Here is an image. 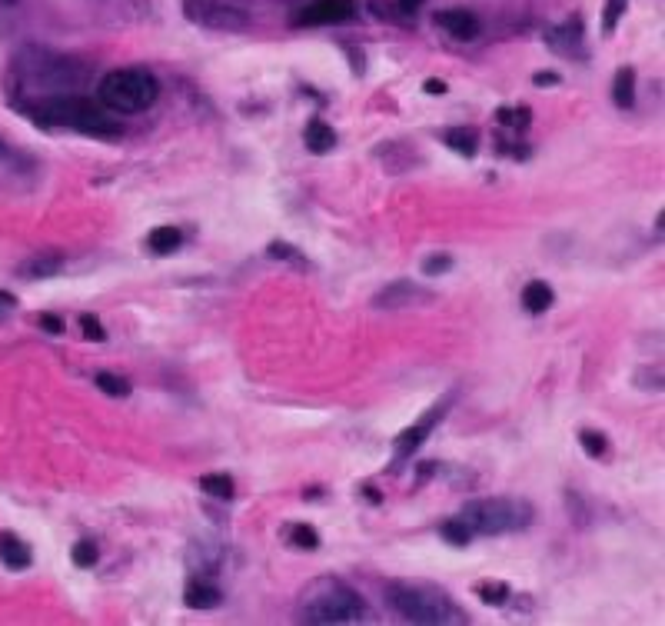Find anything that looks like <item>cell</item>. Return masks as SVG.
I'll return each instance as SVG.
<instances>
[{
    "label": "cell",
    "instance_id": "obj_16",
    "mask_svg": "<svg viewBox=\"0 0 665 626\" xmlns=\"http://www.w3.org/2000/svg\"><path fill=\"white\" fill-rule=\"evenodd\" d=\"M306 147H310L313 154H330L336 147L333 127L323 124V120H310V124H306Z\"/></svg>",
    "mask_w": 665,
    "mask_h": 626
},
{
    "label": "cell",
    "instance_id": "obj_10",
    "mask_svg": "<svg viewBox=\"0 0 665 626\" xmlns=\"http://www.w3.org/2000/svg\"><path fill=\"white\" fill-rule=\"evenodd\" d=\"M446 407H449V400L443 403V407H433L423 420L413 423V427H409V430L399 433V440H396V463H399V460H406V457H413V453H416L419 447H423V440L429 437V433H433L436 423L443 420Z\"/></svg>",
    "mask_w": 665,
    "mask_h": 626
},
{
    "label": "cell",
    "instance_id": "obj_37",
    "mask_svg": "<svg viewBox=\"0 0 665 626\" xmlns=\"http://www.w3.org/2000/svg\"><path fill=\"white\" fill-rule=\"evenodd\" d=\"M419 4H423V0H403V10H416Z\"/></svg>",
    "mask_w": 665,
    "mask_h": 626
},
{
    "label": "cell",
    "instance_id": "obj_1",
    "mask_svg": "<svg viewBox=\"0 0 665 626\" xmlns=\"http://www.w3.org/2000/svg\"><path fill=\"white\" fill-rule=\"evenodd\" d=\"M300 620L303 623H360L366 620V603L353 587H346L336 577H320L303 590L300 597Z\"/></svg>",
    "mask_w": 665,
    "mask_h": 626
},
{
    "label": "cell",
    "instance_id": "obj_34",
    "mask_svg": "<svg viewBox=\"0 0 665 626\" xmlns=\"http://www.w3.org/2000/svg\"><path fill=\"white\" fill-rule=\"evenodd\" d=\"M532 84H536V87H546V84H559V77H556V74H536V77H532Z\"/></svg>",
    "mask_w": 665,
    "mask_h": 626
},
{
    "label": "cell",
    "instance_id": "obj_31",
    "mask_svg": "<svg viewBox=\"0 0 665 626\" xmlns=\"http://www.w3.org/2000/svg\"><path fill=\"white\" fill-rule=\"evenodd\" d=\"M80 330H84V337L87 340H107V333H104V327H100V320L97 317H90V313H84V317H80Z\"/></svg>",
    "mask_w": 665,
    "mask_h": 626
},
{
    "label": "cell",
    "instance_id": "obj_8",
    "mask_svg": "<svg viewBox=\"0 0 665 626\" xmlns=\"http://www.w3.org/2000/svg\"><path fill=\"white\" fill-rule=\"evenodd\" d=\"M356 14V0H313L296 14L300 27H326V24H343Z\"/></svg>",
    "mask_w": 665,
    "mask_h": 626
},
{
    "label": "cell",
    "instance_id": "obj_19",
    "mask_svg": "<svg viewBox=\"0 0 665 626\" xmlns=\"http://www.w3.org/2000/svg\"><path fill=\"white\" fill-rule=\"evenodd\" d=\"M523 307L529 313H546L552 307V287L542 284V280H532L523 290Z\"/></svg>",
    "mask_w": 665,
    "mask_h": 626
},
{
    "label": "cell",
    "instance_id": "obj_29",
    "mask_svg": "<svg viewBox=\"0 0 665 626\" xmlns=\"http://www.w3.org/2000/svg\"><path fill=\"white\" fill-rule=\"evenodd\" d=\"M622 14H626V0H609V4H606V20H602L606 34H612V30H616V24L622 20Z\"/></svg>",
    "mask_w": 665,
    "mask_h": 626
},
{
    "label": "cell",
    "instance_id": "obj_20",
    "mask_svg": "<svg viewBox=\"0 0 665 626\" xmlns=\"http://www.w3.org/2000/svg\"><path fill=\"white\" fill-rule=\"evenodd\" d=\"M200 490L213 500H233V480L227 473H207V477H200Z\"/></svg>",
    "mask_w": 665,
    "mask_h": 626
},
{
    "label": "cell",
    "instance_id": "obj_22",
    "mask_svg": "<svg viewBox=\"0 0 665 626\" xmlns=\"http://www.w3.org/2000/svg\"><path fill=\"white\" fill-rule=\"evenodd\" d=\"M97 387L107 393V397H127L130 393V383L124 377H117V373H97Z\"/></svg>",
    "mask_w": 665,
    "mask_h": 626
},
{
    "label": "cell",
    "instance_id": "obj_12",
    "mask_svg": "<svg viewBox=\"0 0 665 626\" xmlns=\"http://www.w3.org/2000/svg\"><path fill=\"white\" fill-rule=\"evenodd\" d=\"M0 560H4L7 570H27L30 563H34V553L24 540L17 537V533H0Z\"/></svg>",
    "mask_w": 665,
    "mask_h": 626
},
{
    "label": "cell",
    "instance_id": "obj_3",
    "mask_svg": "<svg viewBox=\"0 0 665 626\" xmlns=\"http://www.w3.org/2000/svg\"><path fill=\"white\" fill-rule=\"evenodd\" d=\"M386 603L409 623H429V626H443V623H466V613L456 607L446 593H439L433 587H409V583H390L383 590Z\"/></svg>",
    "mask_w": 665,
    "mask_h": 626
},
{
    "label": "cell",
    "instance_id": "obj_14",
    "mask_svg": "<svg viewBox=\"0 0 665 626\" xmlns=\"http://www.w3.org/2000/svg\"><path fill=\"white\" fill-rule=\"evenodd\" d=\"M60 267H64V257L60 254H34L17 267V274L37 280V277H54Z\"/></svg>",
    "mask_w": 665,
    "mask_h": 626
},
{
    "label": "cell",
    "instance_id": "obj_7",
    "mask_svg": "<svg viewBox=\"0 0 665 626\" xmlns=\"http://www.w3.org/2000/svg\"><path fill=\"white\" fill-rule=\"evenodd\" d=\"M436 300L433 290L409 284V280H396V284H386L380 294L373 297V310H419L429 307Z\"/></svg>",
    "mask_w": 665,
    "mask_h": 626
},
{
    "label": "cell",
    "instance_id": "obj_33",
    "mask_svg": "<svg viewBox=\"0 0 665 626\" xmlns=\"http://www.w3.org/2000/svg\"><path fill=\"white\" fill-rule=\"evenodd\" d=\"M10 310H14V297H10V294H0V320H4Z\"/></svg>",
    "mask_w": 665,
    "mask_h": 626
},
{
    "label": "cell",
    "instance_id": "obj_30",
    "mask_svg": "<svg viewBox=\"0 0 665 626\" xmlns=\"http://www.w3.org/2000/svg\"><path fill=\"white\" fill-rule=\"evenodd\" d=\"M449 267H453V257H449V254H433L423 264V274L426 277H439V274H446Z\"/></svg>",
    "mask_w": 665,
    "mask_h": 626
},
{
    "label": "cell",
    "instance_id": "obj_23",
    "mask_svg": "<svg viewBox=\"0 0 665 626\" xmlns=\"http://www.w3.org/2000/svg\"><path fill=\"white\" fill-rule=\"evenodd\" d=\"M579 443H582V450L589 453V457H606V450H609V443H606V437L602 433H596V430H582L579 433Z\"/></svg>",
    "mask_w": 665,
    "mask_h": 626
},
{
    "label": "cell",
    "instance_id": "obj_2",
    "mask_svg": "<svg viewBox=\"0 0 665 626\" xmlns=\"http://www.w3.org/2000/svg\"><path fill=\"white\" fill-rule=\"evenodd\" d=\"M30 117L44 127H70L90 137H117L120 124L107 114V107L87 97H47L30 110Z\"/></svg>",
    "mask_w": 665,
    "mask_h": 626
},
{
    "label": "cell",
    "instance_id": "obj_15",
    "mask_svg": "<svg viewBox=\"0 0 665 626\" xmlns=\"http://www.w3.org/2000/svg\"><path fill=\"white\" fill-rule=\"evenodd\" d=\"M443 140H446V147L456 150L459 157H476V150H479V134L469 127H449Z\"/></svg>",
    "mask_w": 665,
    "mask_h": 626
},
{
    "label": "cell",
    "instance_id": "obj_36",
    "mask_svg": "<svg viewBox=\"0 0 665 626\" xmlns=\"http://www.w3.org/2000/svg\"><path fill=\"white\" fill-rule=\"evenodd\" d=\"M7 150H10V147L4 144V140H0V160H4V164H10V154H7Z\"/></svg>",
    "mask_w": 665,
    "mask_h": 626
},
{
    "label": "cell",
    "instance_id": "obj_27",
    "mask_svg": "<svg viewBox=\"0 0 665 626\" xmlns=\"http://www.w3.org/2000/svg\"><path fill=\"white\" fill-rule=\"evenodd\" d=\"M270 257H276V260H286V264H296V267H306V260H303V254L296 247H290V244H270Z\"/></svg>",
    "mask_w": 665,
    "mask_h": 626
},
{
    "label": "cell",
    "instance_id": "obj_4",
    "mask_svg": "<svg viewBox=\"0 0 665 626\" xmlns=\"http://www.w3.org/2000/svg\"><path fill=\"white\" fill-rule=\"evenodd\" d=\"M160 84L150 70L130 67V70H110L97 87V104L114 110V114H143L147 107L157 104Z\"/></svg>",
    "mask_w": 665,
    "mask_h": 626
},
{
    "label": "cell",
    "instance_id": "obj_5",
    "mask_svg": "<svg viewBox=\"0 0 665 626\" xmlns=\"http://www.w3.org/2000/svg\"><path fill=\"white\" fill-rule=\"evenodd\" d=\"M463 523L469 533L479 537H503V533H516L532 523V507L526 500L496 497V500H476L463 510Z\"/></svg>",
    "mask_w": 665,
    "mask_h": 626
},
{
    "label": "cell",
    "instance_id": "obj_25",
    "mask_svg": "<svg viewBox=\"0 0 665 626\" xmlns=\"http://www.w3.org/2000/svg\"><path fill=\"white\" fill-rule=\"evenodd\" d=\"M476 593L483 597L486 603H493V607H503V603L509 600V587L506 583H479Z\"/></svg>",
    "mask_w": 665,
    "mask_h": 626
},
{
    "label": "cell",
    "instance_id": "obj_11",
    "mask_svg": "<svg viewBox=\"0 0 665 626\" xmlns=\"http://www.w3.org/2000/svg\"><path fill=\"white\" fill-rule=\"evenodd\" d=\"M436 24L443 27L449 37H456V40H473V37L479 34V20H476V14H469V10H459V7H453V10H439V14H436Z\"/></svg>",
    "mask_w": 665,
    "mask_h": 626
},
{
    "label": "cell",
    "instance_id": "obj_35",
    "mask_svg": "<svg viewBox=\"0 0 665 626\" xmlns=\"http://www.w3.org/2000/svg\"><path fill=\"white\" fill-rule=\"evenodd\" d=\"M40 327L50 330V333H60V320L57 317H40Z\"/></svg>",
    "mask_w": 665,
    "mask_h": 626
},
{
    "label": "cell",
    "instance_id": "obj_26",
    "mask_svg": "<svg viewBox=\"0 0 665 626\" xmlns=\"http://www.w3.org/2000/svg\"><path fill=\"white\" fill-rule=\"evenodd\" d=\"M70 557H74V563L80 570H90L97 563V547L90 540H80L74 550H70Z\"/></svg>",
    "mask_w": 665,
    "mask_h": 626
},
{
    "label": "cell",
    "instance_id": "obj_17",
    "mask_svg": "<svg viewBox=\"0 0 665 626\" xmlns=\"http://www.w3.org/2000/svg\"><path fill=\"white\" fill-rule=\"evenodd\" d=\"M612 100H616V107L629 110L632 104H636V70L622 67L616 80H612Z\"/></svg>",
    "mask_w": 665,
    "mask_h": 626
},
{
    "label": "cell",
    "instance_id": "obj_28",
    "mask_svg": "<svg viewBox=\"0 0 665 626\" xmlns=\"http://www.w3.org/2000/svg\"><path fill=\"white\" fill-rule=\"evenodd\" d=\"M499 120H503L506 127L526 130V127H529V107H519V110H499Z\"/></svg>",
    "mask_w": 665,
    "mask_h": 626
},
{
    "label": "cell",
    "instance_id": "obj_6",
    "mask_svg": "<svg viewBox=\"0 0 665 626\" xmlns=\"http://www.w3.org/2000/svg\"><path fill=\"white\" fill-rule=\"evenodd\" d=\"M183 10L193 24L213 30H247L253 24L250 10L240 0H183Z\"/></svg>",
    "mask_w": 665,
    "mask_h": 626
},
{
    "label": "cell",
    "instance_id": "obj_18",
    "mask_svg": "<svg viewBox=\"0 0 665 626\" xmlns=\"http://www.w3.org/2000/svg\"><path fill=\"white\" fill-rule=\"evenodd\" d=\"M180 230L177 227H157V230H150V237H147V247H150V254H157V257H167V254H173V250L180 247Z\"/></svg>",
    "mask_w": 665,
    "mask_h": 626
},
{
    "label": "cell",
    "instance_id": "obj_32",
    "mask_svg": "<svg viewBox=\"0 0 665 626\" xmlns=\"http://www.w3.org/2000/svg\"><path fill=\"white\" fill-rule=\"evenodd\" d=\"M423 90H426V94H446V84H443V80H426Z\"/></svg>",
    "mask_w": 665,
    "mask_h": 626
},
{
    "label": "cell",
    "instance_id": "obj_24",
    "mask_svg": "<svg viewBox=\"0 0 665 626\" xmlns=\"http://www.w3.org/2000/svg\"><path fill=\"white\" fill-rule=\"evenodd\" d=\"M290 543L300 550H316L320 547V537H316L313 527H306V523H296V527L290 530Z\"/></svg>",
    "mask_w": 665,
    "mask_h": 626
},
{
    "label": "cell",
    "instance_id": "obj_21",
    "mask_svg": "<svg viewBox=\"0 0 665 626\" xmlns=\"http://www.w3.org/2000/svg\"><path fill=\"white\" fill-rule=\"evenodd\" d=\"M439 533H443V540H449V543H453V547H466V543L473 540V533H469V527L463 523V517L446 520L443 527H439Z\"/></svg>",
    "mask_w": 665,
    "mask_h": 626
},
{
    "label": "cell",
    "instance_id": "obj_9",
    "mask_svg": "<svg viewBox=\"0 0 665 626\" xmlns=\"http://www.w3.org/2000/svg\"><path fill=\"white\" fill-rule=\"evenodd\" d=\"M549 50H556L559 57H586V37H582V20L572 17L566 24L546 30Z\"/></svg>",
    "mask_w": 665,
    "mask_h": 626
},
{
    "label": "cell",
    "instance_id": "obj_13",
    "mask_svg": "<svg viewBox=\"0 0 665 626\" xmlns=\"http://www.w3.org/2000/svg\"><path fill=\"white\" fill-rule=\"evenodd\" d=\"M183 600H187V607H193V610H213L223 600V593L207 580H193V583H187Z\"/></svg>",
    "mask_w": 665,
    "mask_h": 626
},
{
    "label": "cell",
    "instance_id": "obj_38",
    "mask_svg": "<svg viewBox=\"0 0 665 626\" xmlns=\"http://www.w3.org/2000/svg\"><path fill=\"white\" fill-rule=\"evenodd\" d=\"M4 4H14V0H4Z\"/></svg>",
    "mask_w": 665,
    "mask_h": 626
}]
</instances>
